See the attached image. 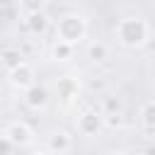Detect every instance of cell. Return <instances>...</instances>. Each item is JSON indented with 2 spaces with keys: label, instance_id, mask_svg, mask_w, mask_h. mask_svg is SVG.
I'll return each mask as SVG.
<instances>
[{
  "label": "cell",
  "instance_id": "12",
  "mask_svg": "<svg viewBox=\"0 0 155 155\" xmlns=\"http://www.w3.org/2000/svg\"><path fill=\"white\" fill-rule=\"evenodd\" d=\"M87 56H90L92 61H107V58H109V48H107V44L94 41V44L87 46Z\"/></svg>",
  "mask_w": 155,
  "mask_h": 155
},
{
  "label": "cell",
  "instance_id": "4",
  "mask_svg": "<svg viewBox=\"0 0 155 155\" xmlns=\"http://www.w3.org/2000/svg\"><path fill=\"white\" fill-rule=\"evenodd\" d=\"M7 73H10V85L17 87V90H29L34 85V68L27 61H22L17 68H12Z\"/></svg>",
  "mask_w": 155,
  "mask_h": 155
},
{
  "label": "cell",
  "instance_id": "17",
  "mask_svg": "<svg viewBox=\"0 0 155 155\" xmlns=\"http://www.w3.org/2000/svg\"><path fill=\"white\" fill-rule=\"evenodd\" d=\"M12 148H15V145H12V140H10V138L2 133V136H0V155H7Z\"/></svg>",
  "mask_w": 155,
  "mask_h": 155
},
{
  "label": "cell",
  "instance_id": "13",
  "mask_svg": "<svg viewBox=\"0 0 155 155\" xmlns=\"http://www.w3.org/2000/svg\"><path fill=\"white\" fill-rule=\"evenodd\" d=\"M140 121L148 126V128H155V99L145 102L143 109H140Z\"/></svg>",
  "mask_w": 155,
  "mask_h": 155
},
{
  "label": "cell",
  "instance_id": "10",
  "mask_svg": "<svg viewBox=\"0 0 155 155\" xmlns=\"http://www.w3.org/2000/svg\"><path fill=\"white\" fill-rule=\"evenodd\" d=\"M51 56H53V61H70L75 56V44L56 39V44L51 46Z\"/></svg>",
  "mask_w": 155,
  "mask_h": 155
},
{
  "label": "cell",
  "instance_id": "6",
  "mask_svg": "<svg viewBox=\"0 0 155 155\" xmlns=\"http://www.w3.org/2000/svg\"><path fill=\"white\" fill-rule=\"evenodd\" d=\"M24 29H27L29 34H34V36L44 34V31L48 29V17H46V12L39 10V12H29V15H24Z\"/></svg>",
  "mask_w": 155,
  "mask_h": 155
},
{
  "label": "cell",
  "instance_id": "5",
  "mask_svg": "<svg viewBox=\"0 0 155 155\" xmlns=\"http://www.w3.org/2000/svg\"><path fill=\"white\" fill-rule=\"evenodd\" d=\"M5 136L12 140V145L17 148H24V145H29L31 143V128L24 124V121H12L7 128H5Z\"/></svg>",
  "mask_w": 155,
  "mask_h": 155
},
{
  "label": "cell",
  "instance_id": "9",
  "mask_svg": "<svg viewBox=\"0 0 155 155\" xmlns=\"http://www.w3.org/2000/svg\"><path fill=\"white\" fill-rule=\"evenodd\" d=\"M70 136L65 133V131H53L51 136H48V150L53 153V155H61V153H65V150H70Z\"/></svg>",
  "mask_w": 155,
  "mask_h": 155
},
{
  "label": "cell",
  "instance_id": "16",
  "mask_svg": "<svg viewBox=\"0 0 155 155\" xmlns=\"http://www.w3.org/2000/svg\"><path fill=\"white\" fill-rule=\"evenodd\" d=\"M121 124H124L121 114H104V126H109V128H119Z\"/></svg>",
  "mask_w": 155,
  "mask_h": 155
},
{
  "label": "cell",
  "instance_id": "3",
  "mask_svg": "<svg viewBox=\"0 0 155 155\" xmlns=\"http://www.w3.org/2000/svg\"><path fill=\"white\" fill-rule=\"evenodd\" d=\"M102 128H104V114H97V111L87 109L78 116V131L82 136H97Z\"/></svg>",
  "mask_w": 155,
  "mask_h": 155
},
{
  "label": "cell",
  "instance_id": "18",
  "mask_svg": "<svg viewBox=\"0 0 155 155\" xmlns=\"http://www.w3.org/2000/svg\"><path fill=\"white\" fill-rule=\"evenodd\" d=\"M111 155H126V153H121V150H116V153H111Z\"/></svg>",
  "mask_w": 155,
  "mask_h": 155
},
{
  "label": "cell",
  "instance_id": "14",
  "mask_svg": "<svg viewBox=\"0 0 155 155\" xmlns=\"http://www.w3.org/2000/svg\"><path fill=\"white\" fill-rule=\"evenodd\" d=\"M102 114H121V99H119V97H107Z\"/></svg>",
  "mask_w": 155,
  "mask_h": 155
},
{
  "label": "cell",
  "instance_id": "8",
  "mask_svg": "<svg viewBox=\"0 0 155 155\" xmlns=\"http://www.w3.org/2000/svg\"><path fill=\"white\" fill-rule=\"evenodd\" d=\"M24 102L31 109H44L48 104V94H46V90L41 85H31L29 90H24Z\"/></svg>",
  "mask_w": 155,
  "mask_h": 155
},
{
  "label": "cell",
  "instance_id": "7",
  "mask_svg": "<svg viewBox=\"0 0 155 155\" xmlns=\"http://www.w3.org/2000/svg\"><path fill=\"white\" fill-rule=\"evenodd\" d=\"M56 92H58V97H63V99H73V97H78V92H80V80H78L75 75H63V78H58V82H56Z\"/></svg>",
  "mask_w": 155,
  "mask_h": 155
},
{
  "label": "cell",
  "instance_id": "15",
  "mask_svg": "<svg viewBox=\"0 0 155 155\" xmlns=\"http://www.w3.org/2000/svg\"><path fill=\"white\" fill-rule=\"evenodd\" d=\"M19 7L24 10V15H29V12H39V10L44 7V0H19Z\"/></svg>",
  "mask_w": 155,
  "mask_h": 155
},
{
  "label": "cell",
  "instance_id": "2",
  "mask_svg": "<svg viewBox=\"0 0 155 155\" xmlns=\"http://www.w3.org/2000/svg\"><path fill=\"white\" fill-rule=\"evenodd\" d=\"M87 34V24L80 15H63L56 22V39L68 41V44H78L82 41Z\"/></svg>",
  "mask_w": 155,
  "mask_h": 155
},
{
  "label": "cell",
  "instance_id": "11",
  "mask_svg": "<svg viewBox=\"0 0 155 155\" xmlns=\"http://www.w3.org/2000/svg\"><path fill=\"white\" fill-rule=\"evenodd\" d=\"M0 58H2V65H5L7 70H12V68H17V65L22 63V58H24V56H22V51H19V48H7V51H2V56H0Z\"/></svg>",
  "mask_w": 155,
  "mask_h": 155
},
{
  "label": "cell",
  "instance_id": "19",
  "mask_svg": "<svg viewBox=\"0 0 155 155\" xmlns=\"http://www.w3.org/2000/svg\"><path fill=\"white\" fill-rule=\"evenodd\" d=\"M36 155H53V153H51V150H48V153H36Z\"/></svg>",
  "mask_w": 155,
  "mask_h": 155
},
{
  "label": "cell",
  "instance_id": "1",
  "mask_svg": "<svg viewBox=\"0 0 155 155\" xmlns=\"http://www.w3.org/2000/svg\"><path fill=\"white\" fill-rule=\"evenodd\" d=\"M116 39L126 48H138L148 41V24L140 17H124L116 24Z\"/></svg>",
  "mask_w": 155,
  "mask_h": 155
}]
</instances>
